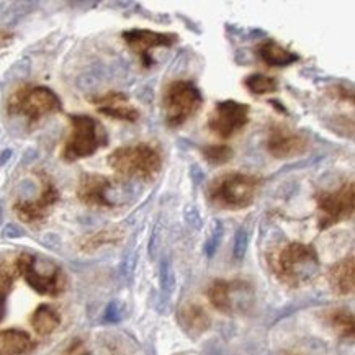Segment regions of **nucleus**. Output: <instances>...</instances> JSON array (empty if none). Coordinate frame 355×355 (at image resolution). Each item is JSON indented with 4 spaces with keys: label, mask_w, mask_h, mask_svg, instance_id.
I'll list each match as a JSON object with an SVG mask.
<instances>
[{
    "label": "nucleus",
    "mask_w": 355,
    "mask_h": 355,
    "mask_svg": "<svg viewBox=\"0 0 355 355\" xmlns=\"http://www.w3.org/2000/svg\"><path fill=\"white\" fill-rule=\"evenodd\" d=\"M261 177L244 174V172H226L216 177L208 185L207 197L213 207L223 210H244L256 200L261 190Z\"/></svg>",
    "instance_id": "obj_1"
},
{
    "label": "nucleus",
    "mask_w": 355,
    "mask_h": 355,
    "mask_svg": "<svg viewBox=\"0 0 355 355\" xmlns=\"http://www.w3.org/2000/svg\"><path fill=\"white\" fill-rule=\"evenodd\" d=\"M108 166L125 179L153 180L162 169L161 153L148 143L123 146L108 156Z\"/></svg>",
    "instance_id": "obj_2"
},
{
    "label": "nucleus",
    "mask_w": 355,
    "mask_h": 355,
    "mask_svg": "<svg viewBox=\"0 0 355 355\" xmlns=\"http://www.w3.org/2000/svg\"><path fill=\"white\" fill-rule=\"evenodd\" d=\"M61 110V98L44 85H21L7 100L8 115L24 116L31 125Z\"/></svg>",
    "instance_id": "obj_3"
},
{
    "label": "nucleus",
    "mask_w": 355,
    "mask_h": 355,
    "mask_svg": "<svg viewBox=\"0 0 355 355\" xmlns=\"http://www.w3.org/2000/svg\"><path fill=\"white\" fill-rule=\"evenodd\" d=\"M274 267L282 282L291 286H298L318 274L320 259L311 245L290 243L277 254Z\"/></svg>",
    "instance_id": "obj_4"
},
{
    "label": "nucleus",
    "mask_w": 355,
    "mask_h": 355,
    "mask_svg": "<svg viewBox=\"0 0 355 355\" xmlns=\"http://www.w3.org/2000/svg\"><path fill=\"white\" fill-rule=\"evenodd\" d=\"M203 105V95L193 82L172 80L162 94V112L169 128H180Z\"/></svg>",
    "instance_id": "obj_5"
},
{
    "label": "nucleus",
    "mask_w": 355,
    "mask_h": 355,
    "mask_svg": "<svg viewBox=\"0 0 355 355\" xmlns=\"http://www.w3.org/2000/svg\"><path fill=\"white\" fill-rule=\"evenodd\" d=\"M71 135L67 138L62 159L67 162H76L90 157L107 144V133L102 125L89 115H71Z\"/></svg>",
    "instance_id": "obj_6"
},
{
    "label": "nucleus",
    "mask_w": 355,
    "mask_h": 355,
    "mask_svg": "<svg viewBox=\"0 0 355 355\" xmlns=\"http://www.w3.org/2000/svg\"><path fill=\"white\" fill-rule=\"evenodd\" d=\"M17 272L36 293L58 297L66 288V279L61 267L51 261L38 259L33 254H21L15 262Z\"/></svg>",
    "instance_id": "obj_7"
},
{
    "label": "nucleus",
    "mask_w": 355,
    "mask_h": 355,
    "mask_svg": "<svg viewBox=\"0 0 355 355\" xmlns=\"http://www.w3.org/2000/svg\"><path fill=\"white\" fill-rule=\"evenodd\" d=\"M318 211H320V231H326L340 221L354 216L355 210V185L352 180L345 182L339 189L331 192H318L315 195Z\"/></svg>",
    "instance_id": "obj_8"
},
{
    "label": "nucleus",
    "mask_w": 355,
    "mask_h": 355,
    "mask_svg": "<svg viewBox=\"0 0 355 355\" xmlns=\"http://www.w3.org/2000/svg\"><path fill=\"white\" fill-rule=\"evenodd\" d=\"M250 108L236 100L218 102L208 118V128L221 139H230L249 123Z\"/></svg>",
    "instance_id": "obj_9"
},
{
    "label": "nucleus",
    "mask_w": 355,
    "mask_h": 355,
    "mask_svg": "<svg viewBox=\"0 0 355 355\" xmlns=\"http://www.w3.org/2000/svg\"><path fill=\"white\" fill-rule=\"evenodd\" d=\"M309 138L303 131L274 123L268 130L267 151L275 159H293L306 154Z\"/></svg>",
    "instance_id": "obj_10"
},
{
    "label": "nucleus",
    "mask_w": 355,
    "mask_h": 355,
    "mask_svg": "<svg viewBox=\"0 0 355 355\" xmlns=\"http://www.w3.org/2000/svg\"><path fill=\"white\" fill-rule=\"evenodd\" d=\"M59 200V190L54 182L46 175H41V190L35 200H18L13 203V211L24 223L33 225V223L43 221L48 213Z\"/></svg>",
    "instance_id": "obj_11"
},
{
    "label": "nucleus",
    "mask_w": 355,
    "mask_h": 355,
    "mask_svg": "<svg viewBox=\"0 0 355 355\" xmlns=\"http://www.w3.org/2000/svg\"><path fill=\"white\" fill-rule=\"evenodd\" d=\"M121 36L131 51L141 58L144 67H151L154 64V59L151 56L153 49L171 48L179 41L175 33H159V31L144 28L123 31Z\"/></svg>",
    "instance_id": "obj_12"
},
{
    "label": "nucleus",
    "mask_w": 355,
    "mask_h": 355,
    "mask_svg": "<svg viewBox=\"0 0 355 355\" xmlns=\"http://www.w3.org/2000/svg\"><path fill=\"white\" fill-rule=\"evenodd\" d=\"M113 187L110 177L100 174H85L77 185V198L92 208H113L115 205L108 197Z\"/></svg>",
    "instance_id": "obj_13"
},
{
    "label": "nucleus",
    "mask_w": 355,
    "mask_h": 355,
    "mask_svg": "<svg viewBox=\"0 0 355 355\" xmlns=\"http://www.w3.org/2000/svg\"><path fill=\"white\" fill-rule=\"evenodd\" d=\"M92 103L97 107L98 113L118 121L136 123L141 116L138 108L130 103L128 95L123 92H108L105 95H100V97L92 98Z\"/></svg>",
    "instance_id": "obj_14"
},
{
    "label": "nucleus",
    "mask_w": 355,
    "mask_h": 355,
    "mask_svg": "<svg viewBox=\"0 0 355 355\" xmlns=\"http://www.w3.org/2000/svg\"><path fill=\"white\" fill-rule=\"evenodd\" d=\"M177 321H179L182 329L192 338H197V336L207 332L211 326V320L208 313L205 311V308L195 303L182 306L179 309V315H177Z\"/></svg>",
    "instance_id": "obj_15"
},
{
    "label": "nucleus",
    "mask_w": 355,
    "mask_h": 355,
    "mask_svg": "<svg viewBox=\"0 0 355 355\" xmlns=\"http://www.w3.org/2000/svg\"><path fill=\"white\" fill-rule=\"evenodd\" d=\"M332 290L339 295H350L355 286V261L354 257H345L331 267L327 274Z\"/></svg>",
    "instance_id": "obj_16"
},
{
    "label": "nucleus",
    "mask_w": 355,
    "mask_h": 355,
    "mask_svg": "<svg viewBox=\"0 0 355 355\" xmlns=\"http://www.w3.org/2000/svg\"><path fill=\"white\" fill-rule=\"evenodd\" d=\"M257 54L270 67H286L300 61V56L297 53L282 46L275 40H267L262 44H259Z\"/></svg>",
    "instance_id": "obj_17"
},
{
    "label": "nucleus",
    "mask_w": 355,
    "mask_h": 355,
    "mask_svg": "<svg viewBox=\"0 0 355 355\" xmlns=\"http://www.w3.org/2000/svg\"><path fill=\"white\" fill-rule=\"evenodd\" d=\"M33 347V339L25 331L6 329L0 332V355H25Z\"/></svg>",
    "instance_id": "obj_18"
},
{
    "label": "nucleus",
    "mask_w": 355,
    "mask_h": 355,
    "mask_svg": "<svg viewBox=\"0 0 355 355\" xmlns=\"http://www.w3.org/2000/svg\"><path fill=\"white\" fill-rule=\"evenodd\" d=\"M59 324H61V316H59L56 309L48 306V304H41L31 315V326H33L36 334L40 336L53 334Z\"/></svg>",
    "instance_id": "obj_19"
},
{
    "label": "nucleus",
    "mask_w": 355,
    "mask_h": 355,
    "mask_svg": "<svg viewBox=\"0 0 355 355\" xmlns=\"http://www.w3.org/2000/svg\"><path fill=\"white\" fill-rule=\"evenodd\" d=\"M236 284L234 282H226V280H215L208 288V300L213 304V308H216L218 311L231 313L233 309V298L231 293L234 291Z\"/></svg>",
    "instance_id": "obj_20"
},
{
    "label": "nucleus",
    "mask_w": 355,
    "mask_h": 355,
    "mask_svg": "<svg viewBox=\"0 0 355 355\" xmlns=\"http://www.w3.org/2000/svg\"><path fill=\"white\" fill-rule=\"evenodd\" d=\"M121 241V233L118 230H100L97 233H92L85 236L84 239L80 241L79 248L84 252H92V250H97L103 245L108 244H116Z\"/></svg>",
    "instance_id": "obj_21"
},
{
    "label": "nucleus",
    "mask_w": 355,
    "mask_h": 355,
    "mask_svg": "<svg viewBox=\"0 0 355 355\" xmlns=\"http://www.w3.org/2000/svg\"><path fill=\"white\" fill-rule=\"evenodd\" d=\"M244 85L250 94L254 95H267L274 94L279 90V80L275 77L267 74H250L244 79Z\"/></svg>",
    "instance_id": "obj_22"
},
{
    "label": "nucleus",
    "mask_w": 355,
    "mask_h": 355,
    "mask_svg": "<svg viewBox=\"0 0 355 355\" xmlns=\"http://www.w3.org/2000/svg\"><path fill=\"white\" fill-rule=\"evenodd\" d=\"M331 326L334 327L336 331L339 332L340 336L345 339H352L354 338V315L347 309H334V311L329 313L327 316Z\"/></svg>",
    "instance_id": "obj_23"
},
{
    "label": "nucleus",
    "mask_w": 355,
    "mask_h": 355,
    "mask_svg": "<svg viewBox=\"0 0 355 355\" xmlns=\"http://www.w3.org/2000/svg\"><path fill=\"white\" fill-rule=\"evenodd\" d=\"M202 156L211 166H223L233 159V149L226 144H210L202 149Z\"/></svg>",
    "instance_id": "obj_24"
},
{
    "label": "nucleus",
    "mask_w": 355,
    "mask_h": 355,
    "mask_svg": "<svg viewBox=\"0 0 355 355\" xmlns=\"http://www.w3.org/2000/svg\"><path fill=\"white\" fill-rule=\"evenodd\" d=\"M248 248H249V234L244 227H241V230H238V233H236V238H234L233 256L236 261H243L245 252H248Z\"/></svg>",
    "instance_id": "obj_25"
},
{
    "label": "nucleus",
    "mask_w": 355,
    "mask_h": 355,
    "mask_svg": "<svg viewBox=\"0 0 355 355\" xmlns=\"http://www.w3.org/2000/svg\"><path fill=\"white\" fill-rule=\"evenodd\" d=\"M175 285V275H174V267H172L171 261H164L161 267V286L164 291L171 293L174 290Z\"/></svg>",
    "instance_id": "obj_26"
},
{
    "label": "nucleus",
    "mask_w": 355,
    "mask_h": 355,
    "mask_svg": "<svg viewBox=\"0 0 355 355\" xmlns=\"http://www.w3.org/2000/svg\"><path fill=\"white\" fill-rule=\"evenodd\" d=\"M13 284V272L6 262L0 261V295L7 297V293L10 291Z\"/></svg>",
    "instance_id": "obj_27"
},
{
    "label": "nucleus",
    "mask_w": 355,
    "mask_h": 355,
    "mask_svg": "<svg viewBox=\"0 0 355 355\" xmlns=\"http://www.w3.org/2000/svg\"><path fill=\"white\" fill-rule=\"evenodd\" d=\"M221 238H223V227L220 223H216L215 230H213V233L210 236V239H208L207 245H205V250H207L208 257H213V254L216 252L218 245H220V243H221Z\"/></svg>",
    "instance_id": "obj_28"
},
{
    "label": "nucleus",
    "mask_w": 355,
    "mask_h": 355,
    "mask_svg": "<svg viewBox=\"0 0 355 355\" xmlns=\"http://www.w3.org/2000/svg\"><path fill=\"white\" fill-rule=\"evenodd\" d=\"M123 318V306L121 303L118 302H113L108 304L107 308V315H105V320L110 321V322H118Z\"/></svg>",
    "instance_id": "obj_29"
},
{
    "label": "nucleus",
    "mask_w": 355,
    "mask_h": 355,
    "mask_svg": "<svg viewBox=\"0 0 355 355\" xmlns=\"http://www.w3.org/2000/svg\"><path fill=\"white\" fill-rule=\"evenodd\" d=\"M3 313H6V297H2V295H0V321H2Z\"/></svg>",
    "instance_id": "obj_30"
},
{
    "label": "nucleus",
    "mask_w": 355,
    "mask_h": 355,
    "mask_svg": "<svg viewBox=\"0 0 355 355\" xmlns=\"http://www.w3.org/2000/svg\"><path fill=\"white\" fill-rule=\"evenodd\" d=\"M82 355H89V354H82Z\"/></svg>",
    "instance_id": "obj_31"
}]
</instances>
